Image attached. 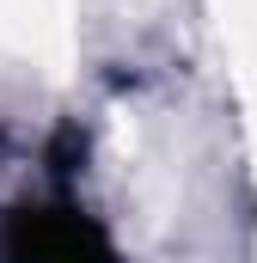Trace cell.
<instances>
[{
	"label": "cell",
	"mask_w": 257,
	"mask_h": 263,
	"mask_svg": "<svg viewBox=\"0 0 257 263\" xmlns=\"http://www.w3.org/2000/svg\"><path fill=\"white\" fill-rule=\"evenodd\" d=\"M0 263H117V245L80 202H25L0 220Z\"/></svg>",
	"instance_id": "6da1fadb"
}]
</instances>
